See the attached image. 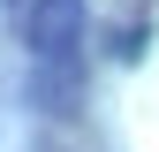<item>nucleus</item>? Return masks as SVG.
I'll list each match as a JSON object with an SVG mask.
<instances>
[{
	"label": "nucleus",
	"mask_w": 159,
	"mask_h": 152,
	"mask_svg": "<svg viewBox=\"0 0 159 152\" xmlns=\"http://www.w3.org/2000/svg\"><path fill=\"white\" fill-rule=\"evenodd\" d=\"M84 46V0H30V53L38 61H76Z\"/></svg>",
	"instance_id": "1"
},
{
	"label": "nucleus",
	"mask_w": 159,
	"mask_h": 152,
	"mask_svg": "<svg viewBox=\"0 0 159 152\" xmlns=\"http://www.w3.org/2000/svg\"><path fill=\"white\" fill-rule=\"evenodd\" d=\"M38 99L53 114H76V69L68 61H38Z\"/></svg>",
	"instance_id": "2"
}]
</instances>
